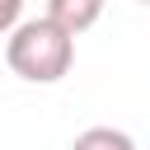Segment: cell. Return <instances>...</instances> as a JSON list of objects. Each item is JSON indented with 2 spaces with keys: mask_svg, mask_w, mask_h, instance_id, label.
<instances>
[{
  "mask_svg": "<svg viewBox=\"0 0 150 150\" xmlns=\"http://www.w3.org/2000/svg\"><path fill=\"white\" fill-rule=\"evenodd\" d=\"M5 61H9V70H14L19 80H28V84H56V80H66V70H70V61H75V38H70L56 19L38 14V19H23V23L9 33Z\"/></svg>",
  "mask_w": 150,
  "mask_h": 150,
  "instance_id": "obj_1",
  "label": "cell"
},
{
  "mask_svg": "<svg viewBox=\"0 0 150 150\" xmlns=\"http://www.w3.org/2000/svg\"><path fill=\"white\" fill-rule=\"evenodd\" d=\"M103 14V0H47V19H56L70 38H80L84 28H94Z\"/></svg>",
  "mask_w": 150,
  "mask_h": 150,
  "instance_id": "obj_2",
  "label": "cell"
},
{
  "mask_svg": "<svg viewBox=\"0 0 150 150\" xmlns=\"http://www.w3.org/2000/svg\"><path fill=\"white\" fill-rule=\"evenodd\" d=\"M70 150H136V141L117 127H89L70 141Z\"/></svg>",
  "mask_w": 150,
  "mask_h": 150,
  "instance_id": "obj_3",
  "label": "cell"
},
{
  "mask_svg": "<svg viewBox=\"0 0 150 150\" xmlns=\"http://www.w3.org/2000/svg\"><path fill=\"white\" fill-rule=\"evenodd\" d=\"M19 14H23V0H0V38L19 28Z\"/></svg>",
  "mask_w": 150,
  "mask_h": 150,
  "instance_id": "obj_4",
  "label": "cell"
},
{
  "mask_svg": "<svg viewBox=\"0 0 150 150\" xmlns=\"http://www.w3.org/2000/svg\"><path fill=\"white\" fill-rule=\"evenodd\" d=\"M145 5H150V0H145Z\"/></svg>",
  "mask_w": 150,
  "mask_h": 150,
  "instance_id": "obj_5",
  "label": "cell"
}]
</instances>
